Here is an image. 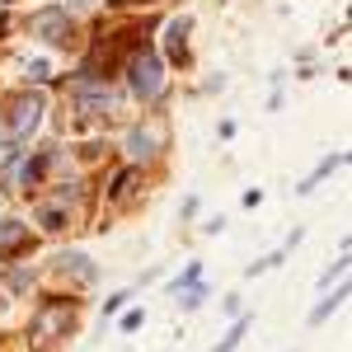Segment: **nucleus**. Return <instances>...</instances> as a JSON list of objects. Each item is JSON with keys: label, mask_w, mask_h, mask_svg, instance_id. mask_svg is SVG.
I'll use <instances>...</instances> for the list:
<instances>
[{"label": "nucleus", "mask_w": 352, "mask_h": 352, "mask_svg": "<svg viewBox=\"0 0 352 352\" xmlns=\"http://www.w3.org/2000/svg\"><path fill=\"white\" fill-rule=\"evenodd\" d=\"M127 85H132L136 99H146V104H155L164 94V61L155 47H141V52L127 61Z\"/></svg>", "instance_id": "nucleus-1"}, {"label": "nucleus", "mask_w": 352, "mask_h": 352, "mask_svg": "<svg viewBox=\"0 0 352 352\" xmlns=\"http://www.w3.org/2000/svg\"><path fill=\"white\" fill-rule=\"evenodd\" d=\"M76 329V300H43L38 310H33V324H28V333L38 338V343H56V338H66Z\"/></svg>", "instance_id": "nucleus-2"}, {"label": "nucleus", "mask_w": 352, "mask_h": 352, "mask_svg": "<svg viewBox=\"0 0 352 352\" xmlns=\"http://www.w3.org/2000/svg\"><path fill=\"white\" fill-rule=\"evenodd\" d=\"M43 113H47L43 94H19L14 109H10V136H14V141H28V132L43 122Z\"/></svg>", "instance_id": "nucleus-3"}, {"label": "nucleus", "mask_w": 352, "mask_h": 352, "mask_svg": "<svg viewBox=\"0 0 352 352\" xmlns=\"http://www.w3.org/2000/svg\"><path fill=\"white\" fill-rule=\"evenodd\" d=\"M76 109L85 118H104V113H113V89L109 85H94V80H80L76 85Z\"/></svg>", "instance_id": "nucleus-4"}, {"label": "nucleus", "mask_w": 352, "mask_h": 352, "mask_svg": "<svg viewBox=\"0 0 352 352\" xmlns=\"http://www.w3.org/2000/svg\"><path fill=\"white\" fill-rule=\"evenodd\" d=\"M33 33L43 43H71V14L56 5V10H38L33 14Z\"/></svg>", "instance_id": "nucleus-5"}, {"label": "nucleus", "mask_w": 352, "mask_h": 352, "mask_svg": "<svg viewBox=\"0 0 352 352\" xmlns=\"http://www.w3.org/2000/svg\"><path fill=\"white\" fill-rule=\"evenodd\" d=\"M160 141H164V132H160V127H132V136H127V155H132V164L151 160Z\"/></svg>", "instance_id": "nucleus-6"}, {"label": "nucleus", "mask_w": 352, "mask_h": 352, "mask_svg": "<svg viewBox=\"0 0 352 352\" xmlns=\"http://www.w3.org/2000/svg\"><path fill=\"white\" fill-rule=\"evenodd\" d=\"M19 249H28V226L24 221H0V254H19Z\"/></svg>", "instance_id": "nucleus-7"}, {"label": "nucleus", "mask_w": 352, "mask_h": 352, "mask_svg": "<svg viewBox=\"0 0 352 352\" xmlns=\"http://www.w3.org/2000/svg\"><path fill=\"white\" fill-rule=\"evenodd\" d=\"M188 14H184V19H169V28H164V38H169V43H164V47H169V56H174V61H184V56H188Z\"/></svg>", "instance_id": "nucleus-8"}, {"label": "nucleus", "mask_w": 352, "mask_h": 352, "mask_svg": "<svg viewBox=\"0 0 352 352\" xmlns=\"http://www.w3.org/2000/svg\"><path fill=\"white\" fill-rule=\"evenodd\" d=\"M56 263H61V272H76V277H80V282H94V263H89V258H85L80 249H71V254H61V258H56Z\"/></svg>", "instance_id": "nucleus-9"}, {"label": "nucleus", "mask_w": 352, "mask_h": 352, "mask_svg": "<svg viewBox=\"0 0 352 352\" xmlns=\"http://www.w3.org/2000/svg\"><path fill=\"white\" fill-rule=\"evenodd\" d=\"M343 164H348V155H343V151H333V155H329V160L320 164V169H315L310 179H300V188H296V192H315V184H320V179H329L333 169H343Z\"/></svg>", "instance_id": "nucleus-10"}, {"label": "nucleus", "mask_w": 352, "mask_h": 352, "mask_svg": "<svg viewBox=\"0 0 352 352\" xmlns=\"http://www.w3.org/2000/svg\"><path fill=\"white\" fill-rule=\"evenodd\" d=\"M136 179H141V169H122V174H118V179H113V188H109V197L113 202H127V197H132V188H136Z\"/></svg>", "instance_id": "nucleus-11"}, {"label": "nucleus", "mask_w": 352, "mask_h": 352, "mask_svg": "<svg viewBox=\"0 0 352 352\" xmlns=\"http://www.w3.org/2000/svg\"><path fill=\"white\" fill-rule=\"evenodd\" d=\"M244 333H249V315H235V324H230V333H226V338H221L217 348L212 352H235L244 343Z\"/></svg>", "instance_id": "nucleus-12"}, {"label": "nucleus", "mask_w": 352, "mask_h": 352, "mask_svg": "<svg viewBox=\"0 0 352 352\" xmlns=\"http://www.w3.org/2000/svg\"><path fill=\"white\" fill-rule=\"evenodd\" d=\"M343 300H348V287H338L333 296H324V300H320V305L310 310V324H324V320L333 315V310H338V305H343Z\"/></svg>", "instance_id": "nucleus-13"}, {"label": "nucleus", "mask_w": 352, "mask_h": 352, "mask_svg": "<svg viewBox=\"0 0 352 352\" xmlns=\"http://www.w3.org/2000/svg\"><path fill=\"white\" fill-rule=\"evenodd\" d=\"M47 164H52V151H43V155H33V160L24 164V174H19V179H24V188H28V192H33V184L47 174Z\"/></svg>", "instance_id": "nucleus-14"}, {"label": "nucleus", "mask_w": 352, "mask_h": 352, "mask_svg": "<svg viewBox=\"0 0 352 352\" xmlns=\"http://www.w3.org/2000/svg\"><path fill=\"white\" fill-rule=\"evenodd\" d=\"M38 221H43V230H61V226L71 221V212H66L61 202H47V207H38Z\"/></svg>", "instance_id": "nucleus-15"}, {"label": "nucleus", "mask_w": 352, "mask_h": 352, "mask_svg": "<svg viewBox=\"0 0 352 352\" xmlns=\"http://www.w3.org/2000/svg\"><path fill=\"white\" fill-rule=\"evenodd\" d=\"M197 277H202V263H188V268H184V277H174V282H169V292H184V287H197Z\"/></svg>", "instance_id": "nucleus-16"}, {"label": "nucleus", "mask_w": 352, "mask_h": 352, "mask_svg": "<svg viewBox=\"0 0 352 352\" xmlns=\"http://www.w3.org/2000/svg\"><path fill=\"white\" fill-rule=\"evenodd\" d=\"M343 272H348V244H343V254H338V263H333V268H329L324 277H320V287L329 292V287H333V277H343Z\"/></svg>", "instance_id": "nucleus-17"}, {"label": "nucleus", "mask_w": 352, "mask_h": 352, "mask_svg": "<svg viewBox=\"0 0 352 352\" xmlns=\"http://www.w3.org/2000/svg\"><path fill=\"white\" fill-rule=\"evenodd\" d=\"M127 300H132V292H113V296L104 300V320H109V315H122V305H127Z\"/></svg>", "instance_id": "nucleus-18"}, {"label": "nucleus", "mask_w": 352, "mask_h": 352, "mask_svg": "<svg viewBox=\"0 0 352 352\" xmlns=\"http://www.w3.org/2000/svg\"><path fill=\"white\" fill-rule=\"evenodd\" d=\"M61 10L76 19V14H85V10H94V0H61Z\"/></svg>", "instance_id": "nucleus-19"}, {"label": "nucleus", "mask_w": 352, "mask_h": 352, "mask_svg": "<svg viewBox=\"0 0 352 352\" xmlns=\"http://www.w3.org/2000/svg\"><path fill=\"white\" fill-rule=\"evenodd\" d=\"M202 300H207V292H202V287H188V296H184V310H197Z\"/></svg>", "instance_id": "nucleus-20"}, {"label": "nucleus", "mask_w": 352, "mask_h": 352, "mask_svg": "<svg viewBox=\"0 0 352 352\" xmlns=\"http://www.w3.org/2000/svg\"><path fill=\"white\" fill-rule=\"evenodd\" d=\"M28 76H33V80H52V71H47V61H33V66H28Z\"/></svg>", "instance_id": "nucleus-21"}, {"label": "nucleus", "mask_w": 352, "mask_h": 352, "mask_svg": "<svg viewBox=\"0 0 352 352\" xmlns=\"http://www.w3.org/2000/svg\"><path fill=\"white\" fill-rule=\"evenodd\" d=\"M122 329L136 333V329H141V310H127V315H122Z\"/></svg>", "instance_id": "nucleus-22"}]
</instances>
